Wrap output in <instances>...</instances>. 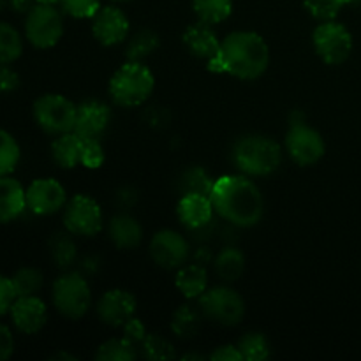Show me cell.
Here are the masks:
<instances>
[{"label":"cell","mask_w":361,"mask_h":361,"mask_svg":"<svg viewBox=\"0 0 361 361\" xmlns=\"http://www.w3.org/2000/svg\"><path fill=\"white\" fill-rule=\"evenodd\" d=\"M130 23L122 9L115 6H106L92 18V34L102 46H116L129 35Z\"/></svg>","instance_id":"14"},{"label":"cell","mask_w":361,"mask_h":361,"mask_svg":"<svg viewBox=\"0 0 361 361\" xmlns=\"http://www.w3.org/2000/svg\"><path fill=\"white\" fill-rule=\"evenodd\" d=\"M175 284L178 291L185 296L187 300L200 298L208 289V274L203 264L194 263L187 267H180L176 274Z\"/></svg>","instance_id":"23"},{"label":"cell","mask_w":361,"mask_h":361,"mask_svg":"<svg viewBox=\"0 0 361 361\" xmlns=\"http://www.w3.org/2000/svg\"><path fill=\"white\" fill-rule=\"evenodd\" d=\"M208 358L214 361H242L243 360L242 355H240L238 348L231 344H226V345H221V348H217L210 356H208Z\"/></svg>","instance_id":"43"},{"label":"cell","mask_w":361,"mask_h":361,"mask_svg":"<svg viewBox=\"0 0 361 361\" xmlns=\"http://www.w3.org/2000/svg\"><path fill=\"white\" fill-rule=\"evenodd\" d=\"M210 200L222 219L240 228H252L263 219V194L243 175H226L215 180Z\"/></svg>","instance_id":"2"},{"label":"cell","mask_w":361,"mask_h":361,"mask_svg":"<svg viewBox=\"0 0 361 361\" xmlns=\"http://www.w3.org/2000/svg\"><path fill=\"white\" fill-rule=\"evenodd\" d=\"M108 233L111 242L115 243L118 249H136L143 236V229H141L140 222L134 217L127 214H118L109 221Z\"/></svg>","instance_id":"21"},{"label":"cell","mask_w":361,"mask_h":361,"mask_svg":"<svg viewBox=\"0 0 361 361\" xmlns=\"http://www.w3.org/2000/svg\"><path fill=\"white\" fill-rule=\"evenodd\" d=\"M123 337L129 342H133L134 345L143 344V341L147 338V328L141 323L137 317H130L126 324H123Z\"/></svg>","instance_id":"40"},{"label":"cell","mask_w":361,"mask_h":361,"mask_svg":"<svg viewBox=\"0 0 361 361\" xmlns=\"http://www.w3.org/2000/svg\"><path fill=\"white\" fill-rule=\"evenodd\" d=\"M214 203H212L210 196H204V194H182L178 207H176V215H178L180 222L192 231L207 228L214 219Z\"/></svg>","instance_id":"18"},{"label":"cell","mask_w":361,"mask_h":361,"mask_svg":"<svg viewBox=\"0 0 361 361\" xmlns=\"http://www.w3.org/2000/svg\"><path fill=\"white\" fill-rule=\"evenodd\" d=\"M201 317H203V312L200 307H194L192 303H183L175 310L171 317L173 334L182 338L194 337L200 331Z\"/></svg>","instance_id":"24"},{"label":"cell","mask_w":361,"mask_h":361,"mask_svg":"<svg viewBox=\"0 0 361 361\" xmlns=\"http://www.w3.org/2000/svg\"><path fill=\"white\" fill-rule=\"evenodd\" d=\"M63 13L78 20H92L99 9L101 0H60Z\"/></svg>","instance_id":"37"},{"label":"cell","mask_w":361,"mask_h":361,"mask_svg":"<svg viewBox=\"0 0 361 361\" xmlns=\"http://www.w3.org/2000/svg\"><path fill=\"white\" fill-rule=\"evenodd\" d=\"M60 358H62V360H76V358H74V356L67 355V353H59V355L53 356V360H60Z\"/></svg>","instance_id":"46"},{"label":"cell","mask_w":361,"mask_h":361,"mask_svg":"<svg viewBox=\"0 0 361 361\" xmlns=\"http://www.w3.org/2000/svg\"><path fill=\"white\" fill-rule=\"evenodd\" d=\"M78 106L60 94L41 95L34 102V118L46 134L71 133L76 123Z\"/></svg>","instance_id":"6"},{"label":"cell","mask_w":361,"mask_h":361,"mask_svg":"<svg viewBox=\"0 0 361 361\" xmlns=\"http://www.w3.org/2000/svg\"><path fill=\"white\" fill-rule=\"evenodd\" d=\"M192 9L200 21L217 25L231 16L233 0H192Z\"/></svg>","instance_id":"26"},{"label":"cell","mask_w":361,"mask_h":361,"mask_svg":"<svg viewBox=\"0 0 361 361\" xmlns=\"http://www.w3.org/2000/svg\"><path fill=\"white\" fill-rule=\"evenodd\" d=\"M270 63V48L257 32L238 30L226 35L221 49L208 62L212 73H226L238 80H257Z\"/></svg>","instance_id":"1"},{"label":"cell","mask_w":361,"mask_h":361,"mask_svg":"<svg viewBox=\"0 0 361 361\" xmlns=\"http://www.w3.org/2000/svg\"><path fill=\"white\" fill-rule=\"evenodd\" d=\"M203 358H204V356L194 355V353H192V355H185V356H183V360H203Z\"/></svg>","instance_id":"48"},{"label":"cell","mask_w":361,"mask_h":361,"mask_svg":"<svg viewBox=\"0 0 361 361\" xmlns=\"http://www.w3.org/2000/svg\"><path fill=\"white\" fill-rule=\"evenodd\" d=\"M159 48V37L152 30H141L130 39L126 49V56L130 62H141Z\"/></svg>","instance_id":"30"},{"label":"cell","mask_w":361,"mask_h":361,"mask_svg":"<svg viewBox=\"0 0 361 361\" xmlns=\"http://www.w3.org/2000/svg\"><path fill=\"white\" fill-rule=\"evenodd\" d=\"M23 51L20 32L9 23L0 21V66H9L18 60Z\"/></svg>","instance_id":"27"},{"label":"cell","mask_w":361,"mask_h":361,"mask_svg":"<svg viewBox=\"0 0 361 361\" xmlns=\"http://www.w3.org/2000/svg\"><path fill=\"white\" fill-rule=\"evenodd\" d=\"M37 4H46V6H55V4H60V0H35Z\"/></svg>","instance_id":"47"},{"label":"cell","mask_w":361,"mask_h":361,"mask_svg":"<svg viewBox=\"0 0 361 361\" xmlns=\"http://www.w3.org/2000/svg\"><path fill=\"white\" fill-rule=\"evenodd\" d=\"M20 145L7 130L0 129V176H7L20 162Z\"/></svg>","instance_id":"31"},{"label":"cell","mask_w":361,"mask_h":361,"mask_svg":"<svg viewBox=\"0 0 361 361\" xmlns=\"http://www.w3.org/2000/svg\"><path fill=\"white\" fill-rule=\"evenodd\" d=\"M9 314L14 326L21 334L27 335L39 334L44 328L46 321H48V309H46L44 302L37 295L18 296L14 300L13 307H11Z\"/></svg>","instance_id":"16"},{"label":"cell","mask_w":361,"mask_h":361,"mask_svg":"<svg viewBox=\"0 0 361 361\" xmlns=\"http://www.w3.org/2000/svg\"><path fill=\"white\" fill-rule=\"evenodd\" d=\"M16 291H14L13 281L4 275H0V317L6 316L13 307L14 300H16Z\"/></svg>","instance_id":"39"},{"label":"cell","mask_w":361,"mask_h":361,"mask_svg":"<svg viewBox=\"0 0 361 361\" xmlns=\"http://www.w3.org/2000/svg\"><path fill=\"white\" fill-rule=\"evenodd\" d=\"M233 159L240 171L249 176H268L281 168V145L267 136H243L233 150Z\"/></svg>","instance_id":"4"},{"label":"cell","mask_w":361,"mask_h":361,"mask_svg":"<svg viewBox=\"0 0 361 361\" xmlns=\"http://www.w3.org/2000/svg\"><path fill=\"white\" fill-rule=\"evenodd\" d=\"M14 351V338L9 328L0 323V361L11 358Z\"/></svg>","instance_id":"42"},{"label":"cell","mask_w":361,"mask_h":361,"mask_svg":"<svg viewBox=\"0 0 361 361\" xmlns=\"http://www.w3.org/2000/svg\"><path fill=\"white\" fill-rule=\"evenodd\" d=\"M109 122H111L109 106L97 99H88L78 104L74 133L80 134L83 140H99V136L108 129Z\"/></svg>","instance_id":"15"},{"label":"cell","mask_w":361,"mask_h":361,"mask_svg":"<svg viewBox=\"0 0 361 361\" xmlns=\"http://www.w3.org/2000/svg\"><path fill=\"white\" fill-rule=\"evenodd\" d=\"M104 162V150L99 140H83V150H81V166L88 169L101 168Z\"/></svg>","instance_id":"38"},{"label":"cell","mask_w":361,"mask_h":361,"mask_svg":"<svg viewBox=\"0 0 361 361\" xmlns=\"http://www.w3.org/2000/svg\"><path fill=\"white\" fill-rule=\"evenodd\" d=\"M16 296H34L42 288V274L35 268H21L11 277Z\"/></svg>","instance_id":"32"},{"label":"cell","mask_w":361,"mask_h":361,"mask_svg":"<svg viewBox=\"0 0 361 361\" xmlns=\"http://www.w3.org/2000/svg\"><path fill=\"white\" fill-rule=\"evenodd\" d=\"M6 2H7V0H0V11H2V7L6 6Z\"/></svg>","instance_id":"49"},{"label":"cell","mask_w":361,"mask_h":361,"mask_svg":"<svg viewBox=\"0 0 361 361\" xmlns=\"http://www.w3.org/2000/svg\"><path fill=\"white\" fill-rule=\"evenodd\" d=\"M240 355L245 361H263L270 356V344L261 334H245L236 344Z\"/></svg>","instance_id":"29"},{"label":"cell","mask_w":361,"mask_h":361,"mask_svg":"<svg viewBox=\"0 0 361 361\" xmlns=\"http://www.w3.org/2000/svg\"><path fill=\"white\" fill-rule=\"evenodd\" d=\"M305 9L312 14L314 18L321 21L335 20L337 14L341 13L342 7L349 6L351 0H303Z\"/></svg>","instance_id":"36"},{"label":"cell","mask_w":361,"mask_h":361,"mask_svg":"<svg viewBox=\"0 0 361 361\" xmlns=\"http://www.w3.org/2000/svg\"><path fill=\"white\" fill-rule=\"evenodd\" d=\"M67 194L62 183L55 178H39L28 185L27 208L35 215H53L66 207Z\"/></svg>","instance_id":"13"},{"label":"cell","mask_w":361,"mask_h":361,"mask_svg":"<svg viewBox=\"0 0 361 361\" xmlns=\"http://www.w3.org/2000/svg\"><path fill=\"white\" fill-rule=\"evenodd\" d=\"M150 256L161 268L175 270L187 263L190 256V247L180 233L173 229H162L155 233L152 238Z\"/></svg>","instance_id":"12"},{"label":"cell","mask_w":361,"mask_h":361,"mask_svg":"<svg viewBox=\"0 0 361 361\" xmlns=\"http://www.w3.org/2000/svg\"><path fill=\"white\" fill-rule=\"evenodd\" d=\"M53 303L67 319H80L92 305V291L81 274H63L53 284Z\"/></svg>","instance_id":"5"},{"label":"cell","mask_w":361,"mask_h":361,"mask_svg":"<svg viewBox=\"0 0 361 361\" xmlns=\"http://www.w3.org/2000/svg\"><path fill=\"white\" fill-rule=\"evenodd\" d=\"M245 270V257L238 249H224L215 257V271L226 282L238 281Z\"/></svg>","instance_id":"25"},{"label":"cell","mask_w":361,"mask_h":361,"mask_svg":"<svg viewBox=\"0 0 361 361\" xmlns=\"http://www.w3.org/2000/svg\"><path fill=\"white\" fill-rule=\"evenodd\" d=\"M141 345H143V353L148 360H173L176 356L171 342L159 334L147 335Z\"/></svg>","instance_id":"35"},{"label":"cell","mask_w":361,"mask_h":361,"mask_svg":"<svg viewBox=\"0 0 361 361\" xmlns=\"http://www.w3.org/2000/svg\"><path fill=\"white\" fill-rule=\"evenodd\" d=\"M200 309L207 319L222 326H235L243 319L245 303L235 289L219 286V288L207 289L200 296Z\"/></svg>","instance_id":"7"},{"label":"cell","mask_w":361,"mask_h":361,"mask_svg":"<svg viewBox=\"0 0 361 361\" xmlns=\"http://www.w3.org/2000/svg\"><path fill=\"white\" fill-rule=\"evenodd\" d=\"M35 0H7L9 7L16 13H28L34 7Z\"/></svg>","instance_id":"44"},{"label":"cell","mask_w":361,"mask_h":361,"mask_svg":"<svg viewBox=\"0 0 361 361\" xmlns=\"http://www.w3.org/2000/svg\"><path fill=\"white\" fill-rule=\"evenodd\" d=\"M113 2H133V0H113Z\"/></svg>","instance_id":"50"},{"label":"cell","mask_w":361,"mask_h":361,"mask_svg":"<svg viewBox=\"0 0 361 361\" xmlns=\"http://www.w3.org/2000/svg\"><path fill=\"white\" fill-rule=\"evenodd\" d=\"M212 259V254L207 252V250H197L196 252V263L204 264Z\"/></svg>","instance_id":"45"},{"label":"cell","mask_w":361,"mask_h":361,"mask_svg":"<svg viewBox=\"0 0 361 361\" xmlns=\"http://www.w3.org/2000/svg\"><path fill=\"white\" fill-rule=\"evenodd\" d=\"M137 345L127 341L126 337L122 338H111L106 341L104 344L99 345L95 358L99 361H133L137 358Z\"/></svg>","instance_id":"28"},{"label":"cell","mask_w":361,"mask_h":361,"mask_svg":"<svg viewBox=\"0 0 361 361\" xmlns=\"http://www.w3.org/2000/svg\"><path fill=\"white\" fill-rule=\"evenodd\" d=\"M154 87L155 78L152 71L141 62L127 60L109 80V95L115 104L123 108H136L150 99Z\"/></svg>","instance_id":"3"},{"label":"cell","mask_w":361,"mask_h":361,"mask_svg":"<svg viewBox=\"0 0 361 361\" xmlns=\"http://www.w3.org/2000/svg\"><path fill=\"white\" fill-rule=\"evenodd\" d=\"M49 247H51V256L56 267L67 268L71 264H74V261H76V245H74L69 235H66V233H56L51 238Z\"/></svg>","instance_id":"33"},{"label":"cell","mask_w":361,"mask_h":361,"mask_svg":"<svg viewBox=\"0 0 361 361\" xmlns=\"http://www.w3.org/2000/svg\"><path fill=\"white\" fill-rule=\"evenodd\" d=\"M27 208V190L18 180L0 176V224H7L20 217Z\"/></svg>","instance_id":"20"},{"label":"cell","mask_w":361,"mask_h":361,"mask_svg":"<svg viewBox=\"0 0 361 361\" xmlns=\"http://www.w3.org/2000/svg\"><path fill=\"white\" fill-rule=\"evenodd\" d=\"M63 35L62 14L55 6L37 4L27 13L25 37L39 49L53 48Z\"/></svg>","instance_id":"8"},{"label":"cell","mask_w":361,"mask_h":361,"mask_svg":"<svg viewBox=\"0 0 361 361\" xmlns=\"http://www.w3.org/2000/svg\"><path fill=\"white\" fill-rule=\"evenodd\" d=\"M20 87V78L11 67L0 66V94L14 92Z\"/></svg>","instance_id":"41"},{"label":"cell","mask_w":361,"mask_h":361,"mask_svg":"<svg viewBox=\"0 0 361 361\" xmlns=\"http://www.w3.org/2000/svg\"><path fill=\"white\" fill-rule=\"evenodd\" d=\"M182 41L194 56L207 60V62H210L221 49V41H219L217 34L212 25L204 23V21L189 25L183 32Z\"/></svg>","instance_id":"19"},{"label":"cell","mask_w":361,"mask_h":361,"mask_svg":"<svg viewBox=\"0 0 361 361\" xmlns=\"http://www.w3.org/2000/svg\"><path fill=\"white\" fill-rule=\"evenodd\" d=\"M312 44L317 56L328 66H338L349 59L353 51V35L335 20H326L316 27Z\"/></svg>","instance_id":"9"},{"label":"cell","mask_w":361,"mask_h":361,"mask_svg":"<svg viewBox=\"0 0 361 361\" xmlns=\"http://www.w3.org/2000/svg\"><path fill=\"white\" fill-rule=\"evenodd\" d=\"M63 226L71 235L94 236L102 229V210L97 201L85 194L71 197L63 212Z\"/></svg>","instance_id":"11"},{"label":"cell","mask_w":361,"mask_h":361,"mask_svg":"<svg viewBox=\"0 0 361 361\" xmlns=\"http://www.w3.org/2000/svg\"><path fill=\"white\" fill-rule=\"evenodd\" d=\"M212 189H214V182L210 180L208 173L203 168H190L183 173L182 176V190L183 194L196 192L210 196Z\"/></svg>","instance_id":"34"},{"label":"cell","mask_w":361,"mask_h":361,"mask_svg":"<svg viewBox=\"0 0 361 361\" xmlns=\"http://www.w3.org/2000/svg\"><path fill=\"white\" fill-rule=\"evenodd\" d=\"M286 150L293 161L300 166H312L321 161L326 150L323 136L314 127L307 126L303 120L291 122L286 134Z\"/></svg>","instance_id":"10"},{"label":"cell","mask_w":361,"mask_h":361,"mask_svg":"<svg viewBox=\"0 0 361 361\" xmlns=\"http://www.w3.org/2000/svg\"><path fill=\"white\" fill-rule=\"evenodd\" d=\"M81 150H83V137L74 130L59 134L51 143L53 159L63 169H73L80 164Z\"/></svg>","instance_id":"22"},{"label":"cell","mask_w":361,"mask_h":361,"mask_svg":"<svg viewBox=\"0 0 361 361\" xmlns=\"http://www.w3.org/2000/svg\"><path fill=\"white\" fill-rule=\"evenodd\" d=\"M97 314L108 326H123L136 314V298L126 289H111L99 300Z\"/></svg>","instance_id":"17"}]
</instances>
